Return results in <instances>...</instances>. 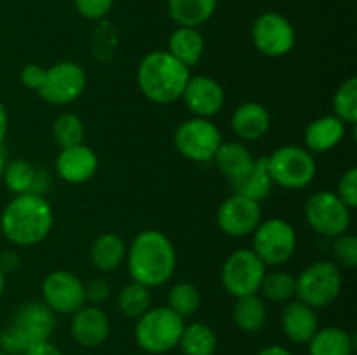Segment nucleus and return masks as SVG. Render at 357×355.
Masks as SVG:
<instances>
[{
	"label": "nucleus",
	"instance_id": "1a4fd4ad",
	"mask_svg": "<svg viewBox=\"0 0 357 355\" xmlns=\"http://www.w3.org/2000/svg\"><path fill=\"white\" fill-rule=\"evenodd\" d=\"M174 148L192 162H211L223 143L218 125L209 118L194 117L183 120L174 131Z\"/></svg>",
	"mask_w": 357,
	"mask_h": 355
},
{
	"label": "nucleus",
	"instance_id": "ddd939ff",
	"mask_svg": "<svg viewBox=\"0 0 357 355\" xmlns=\"http://www.w3.org/2000/svg\"><path fill=\"white\" fill-rule=\"evenodd\" d=\"M86 84V72L79 63L59 61L47 68L44 82L37 93L51 104H70L82 96Z\"/></svg>",
	"mask_w": 357,
	"mask_h": 355
},
{
	"label": "nucleus",
	"instance_id": "423d86ee",
	"mask_svg": "<svg viewBox=\"0 0 357 355\" xmlns=\"http://www.w3.org/2000/svg\"><path fill=\"white\" fill-rule=\"evenodd\" d=\"M272 183L288 190H302L314 181L317 164L312 153L298 145H284L267 157Z\"/></svg>",
	"mask_w": 357,
	"mask_h": 355
},
{
	"label": "nucleus",
	"instance_id": "49530a36",
	"mask_svg": "<svg viewBox=\"0 0 357 355\" xmlns=\"http://www.w3.org/2000/svg\"><path fill=\"white\" fill-rule=\"evenodd\" d=\"M3 289H6V274H3V270L0 268V296L3 294Z\"/></svg>",
	"mask_w": 357,
	"mask_h": 355
},
{
	"label": "nucleus",
	"instance_id": "f257e3e1",
	"mask_svg": "<svg viewBox=\"0 0 357 355\" xmlns=\"http://www.w3.org/2000/svg\"><path fill=\"white\" fill-rule=\"evenodd\" d=\"M126 258L132 281L150 289L166 284L176 270V249L160 230L139 232L132 239Z\"/></svg>",
	"mask_w": 357,
	"mask_h": 355
},
{
	"label": "nucleus",
	"instance_id": "cd10ccee",
	"mask_svg": "<svg viewBox=\"0 0 357 355\" xmlns=\"http://www.w3.org/2000/svg\"><path fill=\"white\" fill-rule=\"evenodd\" d=\"M3 183L9 188L13 194L23 195V194H38L42 195L40 190V173L31 166L28 160L17 159L7 162L6 171L2 176Z\"/></svg>",
	"mask_w": 357,
	"mask_h": 355
},
{
	"label": "nucleus",
	"instance_id": "5701e85b",
	"mask_svg": "<svg viewBox=\"0 0 357 355\" xmlns=\"http://www.w3.org/2000/svg\"><path fill=\"white\" fill-rule=\"evenodd\" d=\"M213 160H215L220 173L225 178H229L230 183H232V181H237L239 178H243L244 174L251 169V166H253L255 162L250 150H248L243 143L237 141L222 143L220 148L216 150Z\"/></svg>",
	"mask_w": 357,
	"mask_h": 355
},
{
	"label": "nucleus",
	"instance_id": "20e7f679",
	"mask_svg": "<svg viewBox=\"0 0 357 355\" xmlns=\"http://www.w3.org/2000/svg\"><path fill=\"white\" fill-rule=\"evenodd\" d=\"M54 326V312L44 303H26L0 333V350L6 355H23L30 345L49 340Z\"/></svg>",
	"mask_w": 357,
	"mask_h": 355
},
{
	"label": "nucleus",
	"instance_id": "dca6fc26",
	"mask_svg": "<svg viewBox=\"0 0 357 355\" xmlns=\"http://www.w3.org/2000/svg\"><path fill=\"white\" fill-rule=\"evenodd\" d=\"M181 100L195 117L211 118L225 104V90L213 77L195 75L188 79Z\"/></svg>",
	"mask_w": 357,
	"mask_h": 355
},
{
	"label": "nucleus",
	"instance_id": "f704fd0d",
	"mask_svg": "<svg viewBox=\"0 0 357 355\" xmlns=\"http://www.w3.org/2000/svg\"><path fill=\"white\" fill-rule=\"evenodd\" d=\"M335 117L345 124L354 125L357 122V79L351 77L338 86L333 96Z\"/></svg>",
	"mask_w": 357,
	"mask_h": 355
},
{
	"label": "nucleus",
	"instance_id": "e433bc0d",
	"mask_svg": "<svg viewBox=\"0 0 357 355\" xmlns=\"http://www.w3.org/2000/svg\"><path fill=\"white\" fill-rule=\"evenodd\" d=\"M335 194L340 197V200L347 205L349 209L357 207V169L351 167L344 176L338 180V187Z\"/></svg>",
	"mask_w": 357,
	"mask_h": 355
},
{
	"label": "nucleus",
	"instance_id": "37998d69",
	"mask_svg": "<svg viewBox=\"0 0 357 355\" xmlns=\"http://www.w3.org/2000/svg\"><path fill=\"white\" fill-rule=\"evenodd\" d=\"M16 267H17V256L14 253H6L0 256V268L3 270V274H6V270L13 271Z\"/></svg>",
	"mask_w": 357,
	"mask_h": 355
},
{
	"label": "nucleus",
	"instance_id": "b1692460",
	"mask_svg": "<svg viewBox=\"0 0 357 355\" xmlns=\"http://www.w3.org/2000/svg\"><path fill=\"white\" fill-rule=\"evenodd\" d=\"M218 0H167V13L178 26L199 28L209 21Z\"/></svg>",
	"mask_w": 357,
	"mask_h": 355
},
{
	"label": "nucleus",
	"instance_id": "bb28decb",
	"mask_svg": "<svg viewBox=\"0 0 357 355\" xmlns=\"http://www.w3.org/2000/svg\"><path fill=\"white\" fill-rule=\"evenodd\" d=\"M128 247L117 233H101L89 251L91 263L100 271H112L124 261Z\"/></svg>",
	"mask_w": 357,
	"mask_h": 355
},
{
	"label": "nucleus",
	"instance_id": "4be33fe9",
	"mask_svg": "<svg viewBox=\"0 0 357 355\" xmlns=\"http://www.w3.org/2000/svg\"><path fill=\"white\" fill-rule=\"evenodd\" d=\"M204 37L199 28L178 26L167 40V52L188 70L197 65L204 56Z\"/></svg>",
	"mask_w": 357,
	"mask_h": 355
},
{
	"label": "nucleus",
	"instance_id": "0eeeda50",
	"mask_svg": "<svg viewBox=\"0 0 357 355\" xmlns=\"http://www.w3.org/2000/svg\"><path fill=\"white\" fill-rule=\"evenodd\" d=\"M342 284L344 278L337 265L330 261H316L296 277L295 296L310 308H324L340 296Z\"/></svg>",
	"mask_w": 357,
	"mask_h": 355
},
{
	"label": "nucleus",
	"instance_id": "f3484780",
	"mask_svg": "<svg viewBox=\"0 0 357 355\" xmlns=\"http://www.w3.org/2000/svg\"><path fill=\"white\" fill-rule=\"evenodd\" d=\"M70 333L75 343L84 348H98L107 341L110 334V322L107 313L94 305H84L72 313Z\"/></svg>",
	"mask_w": 357,
	"mask_h": 355
},
{
	"label": "nucleus",
	"instance_id": "aec40b11",
	"mask_svg": "<svg viewBox=\"0 0 357 355\" xmlns=\"http://www.w3.org/2000/svg\"><path fill=\"white\" fill-rule=\"evenodd\" d=\"M230 125L243 141H257L264 138L271 129V113L261 103L248 101L236 108Z\"/></svg>",
	"mask_w": 357,
	"mask_h": 355
},
{
	"label": "nucleus",
	"instance_id": "a878e982",
	"mask_svg": "<svg viewBox=\"0 0 357 355\" xmlns=\"http://www.w3.org/2000/svg\"><path fill=\"white\" fill-rule=\"evenodd\" d=\"M307 345L309 355H354V338L337 326L317 329Z\"/></svg>",
	"mask_w": 357,
	"mask_h": 355
},
{
	"label": "nucleus",
	"instance_id": "a19ab883",
	"mask_svg": "<svg viewBox=\"0 0 357 355\" xmlns=\"http://www.w3.org/2000/svg\"><path fill=\"white\" fill-rule=\"evenodd\" d=\"M23 355H63L56 345H52L51 341H38V343L30 345V347L24 350Z\"/></svg>",
	"mask_w": 357,
	"mask_h": 355
},
{
	"label": "nucleus",
	"instance_id": "f03ea898",
	"mask_svg": "<svg viewBox=\"0 0 357 355\" xmlns=\"http://www.w3.org/2000/svg\"><path fill=\"white\" fill-rule=\"evenodd\" d=\"M52 225L54 212L51 204L38 194L16 195L0 218L3 237L14 246L23 247L40 244L51 233Z\"/></svg>",
	"mask_w": 357,
	"mask_h": 355
},
{
	"label": "nucleus",
	"instance_id": "412c9836",
	"mask_svg": "<svg viewBox=\"0 0 357 355\" xmlns=\"http://www.w3.org/2000/svg\"><path fill=\"white\" fill-rule=\"evenodd\" d=\"M347 124L335 115H323L310 122L305 129V148L312 155L333 150L344 139Z\"/></svg>",
	"mask_w": 357,
	"mask_h": 355
},
{
	"label": "nucleus",
	"instance_id": "c85d7f7f",
	"mask_svg": "<svg viewBox=\"0 0 357 355\" xmlns=\"http://www.w3.org/2000/svg\"><path fill=\"white\" fill-rule=\"evenodd\" d=\"M232 317L236 326L244 333H257L267 322V308L264 299L258 294L236 298L232 308Z\"/></svg>",
	"mask_w": 357,
	"mask_h": 355
},
{
	"label": "nucleus",
	"instance_id": "2f4dec72",
	"mask_svg": "<svg viewBox=\"0 0 357 355\" xmlns=\"http://www.w3.org/2000/svg\"><path fill=\"white\" fill-rule=\"evenodd\" d=\"M52 138L59 148L82 145L86 138V127L75 113H61L52 124Z\"/></svg>",
	"mask_w": 357,
	"mask_h": 355
},
{
	"label": "nucleus",
	"instance_id": "f8f14e48",
	"mask_svg": "<svg viewBox=\"0 0 357 355\" xmlns=\"http://www.w3.org/2000/svg\"><path fill=\"white\" fill-rule=\"evenodd\" d=\"M251 38L260 54L267 58H282L295 47L296 33L288 17L268 10L253 21Z\"/></svg>",
	"mask_w": 357,
	"mask_h": 355
},
{
	"label": "nucleus",
	"instance_id": "393cba45",
	"mask_svg": "<svg viewBox=\"0 0 357 355\" xmlns=\"http://www.w3.org/2000/svg\"><path fill=\"white\" fill-rule=\"evenodd\" d=\"M272 178L268 173L267 157H260L253 162L251 169L239 178L237 181H232L234 194L243 195V197L251 198L255 202H261L271 195L272 190Z\"/></svg>",
	"mask_w": 357,
	"mask_h": 355
},
{
	"label": "nucleus",
	"instance_id": "79ce46f5",
	"mask_svg": "<svg viewBox=\"0 0 357 355\" xmlns=\"http://www.w3.org/2000/svg\"><path fill=\"white\" fill-rule=\"evenodd\" d=\"M7 131H9V115H7L6 106L0 101V146L3 145V139H6Z\"/></svg>",
	"mask_w": 357,
	"mask_h": 355
},
{
	"label": "nucleus",
	"instance_id": "4c0bfd02",
	"mask_svg": "<svg viewBox=\"0 0 357 355\" xmlns=\"http://www.w3.org/2000/svg\"><path fill=\"white\" fill-rule=\"evenodd\" d=\"M77 13L91 21L103 19L114 7V0H73Z\"/></svg>",
	"mask_w": 357,
	"mask_h": 355
},
{
	"label": "nucleus",
	"instance_id": "58836bf2",
	"mask_svg": "<svg viewBox=\"0 0 357 355\" xmlns=\"http://www.w3.org/2000/svg\"><path fill=\"white\" fill-rule=\"evenodd\" d=\"M45 72H47V68H44L42 65L30 63V65L24 66L23 72H21V82H23V86L28 87V89L38 90L45 79Z\"/></svg>",
	"mask_w": 357,
	"mask_h": 355
},
{
	"label": "nucleus",
	"instance_id": "7ed1b4c3",
	"mask_svg": "<svg viewBox=\"0 0 357 355\" xmlns=\"http://www.w3.org/2000/svg\"><path fill=\"white\" fill-rule=\"evenodd\" d=\"M190 70L167 51H152L139 61L136 79L146 100L157 104H171L181 100Z\"/></svg>",
	"mask_w": 357,
	"mask_h": 355
},
{
	"label": "nucleus",
	"instance_id": "9d476101",
	"mask_svg": "<svg viewBox=\"0 0 357 355\" xmlns=\"http://www.w3.org/2000/svg\"><path fill=\"white\" fill-rule=\"evenodd\" d=\"M351 211L352 209H349L335 191L321 190L310 195L307 200L305 219L316 233L337 239L347 233L352 219Z\"/></svg>",
	"mask_w": 357,
	"mask_h": 355
},
{
	"label": "nucleus",
	"instance_id": "6ab92c4d",
	"mask_svg": "<svg viewBox=\"0 0 357 355\" xmlns=\"http://www.w3.org/2000/svg\"><path fill=\"white\" fill-rule=\"evenodd\" d=\"M281 326L288 340H291L293 343L305 345L319 329V320L316 310L295 299L282 308Z\"/></svg>",
	"mask_w": 357,
	"mask_h": 355
},
{
	"label": "nucleus",
	"instance_id": "a18cd8bd",
	"mask_svg": "<svg viewBox=\"0 0 357 355\" xmlns=\"http://www.w3.org/2000/svg\"><path fill=\"white\" fill-rule=\"evenodd\" d=\"M6 166H7V157H6V152L2 150V146H0V180H2Z\"/></svg>",
	"mask_w": 357,
	"mask_h": 355
},
{
	"label": "nucleus",
	"instance_id": "c03bdc74",
	"mask_svg": "<svg viewBox=\"0 0 357 355\" xmlns=\"http://www.w3.org/2000/svg\"><path fill=\"white\" fill-rule=\"evenodd\" d=\"M258 355H293V354L288 350V348L281 347V345H271V347H265Z\"/></svg>",
	"mask_w": 357,
	"mask_h": 355
},
{
	"label": "nucleus",
	"instance_id": "2eb2a0df",
	"mask_svg": "<svg viewBox=\"0 0 357 355\" xmlns=\"http://www.w3.org/2000/svg\"><path fill=\"white\" fill-rule=\"evenodd\" d=\"M216 221H218L220 230L234 239L251 235L261 223L260 202L232 194L218 207Z\"/></svg>",
	"mask_w": 357,
	"mask_h": 355
},
{
	"label": "nucleus",
	"instance_id": "72a5a7b5",
	"mask_svg": "<svg viewBox=\"0 0 357 355\" xmlns=\"http://www.w3.org/2000/svg\"><path fill=\"white\" fill-rule=\"evenodd\" d=\"M167 306L180 317H190L201 306V292L190 282H178L167 292Z\"/></svg>",
	"mask_w": 357,
	"mask_h": 355
},
{
	"label": "nucleus",
	"instance_id": "ea45409f",
	"mask_svg": "<svg viewBox=\"0 0 357 355\" xmlns=\"http://www.w3.org/2000/svg\"><path fill=\"white\" fill-rule=\"evenodd\" d=\"M84 292H86V301L98 305V303L105 301L110 294V285L103 278H94L89 284H84Z\"/></svg>",
	"mask_w": 357,
	"mask_h": 355
},
{
	"label": "nucleus",
	"instance_id": "c9c22d12",
	"mask_svg": "<svg viewBox=\"0 0 357 355\" xmlns=\"http://www.w3.org/2000/svg\"><path fill=\"white\" fill-rule=\"evenodd\" d=\"M333 251L335 258H337L344 267H357V239L352 233H344V235L337 237V239H335Z\"/></svg>",
	"mask_w": 357,
	"mask_h": 355
},
{
	"label": "nucleus",
	"instance_id": "39448f33",
	"mask_svg": "<svg viewBox=\"0 0 357 355\" xmlns=\"http://www.w3.org/2000/svg\"><path fill=\"white\" fill-rule=\"evenodd\" d=\"M135 340L143 352L152 355L167 354L180 343L185 320L169 306H155L136 319Z\"/></svg>",
	"mask_w": 357,
	"mask_h": 355
},
{
	"label": "nucleus",
	"instance_id": "de8ad7c7",
	"mask_svg": "<svg viewBox=\"0 0 357 355\" xmlns=\"http://www.w3.org/2000/svg\"><path fill=\"white\" fill-rule=\"evenodd\" d=\"M0 355H6V354H3V352H2V350H0Z\"/></svg>",
	"mask_w": 357,
	"mask_h": 355
},
{
	"label": "nucleus",
	"instance_id": "473e14b6",
	"mask_svg": "<svg viewBox=\"0 0 357 355\" xmlns=\"http://www.w3.org/2000/svg\"><path fill=\"white\" fill-rule=\"evenodd\" d=\"M260 291L271 301H289L296 294V277L281 270L267 271L261 281Z\"/></svg>",
	"mask_w": 357,
	"mask_h": 355
},
{
	"label": "nucleus",
	"instance_id": "9b49d317",
	"mask_svg": "<svg viewBox=\"0 0 357 355\" xmlns=\"http://www.w3.org/2000/svg\"><path fill=\"white\" fill-rule=\"evenodd\" d=\"M265 274L267 267L253 249H239L230 254L223 263L222 284L234 298L258 294Z\"/></svg>",
	"mask_w": 357,
	"mask_h": 355
},
{
	"label": "nucleus",
	"instance_id": "4468645a",
	"mask_svg": "<svg viewBox=\"0 0 357 355\" xmlns=\"http://www.w3.org/2000/svg\"><path fill=\"white\" fill-rule=\"evenodd\" d=\"M44 305L54 313H75L86 305L84 284L75 274L66 270H54L45 275L42 282Z\"/></svg>",
	"mask_w": 357,
	"mask_h": 355
},
{
	"label": "nucleus",
	"instance_id": "a211bd4d",
	"mask_svg": "<svg viewBox=\"0 0 357 355\" xmlns=\"http://www.w3.org/2000/svg\"><path fill=\"white\" fill-rule=\"evenodd\" d=\"M98 171V155L87 145L63 148L56 157V173L63 181L82 184L89 181Z\"/></svg>",
	"mask_w": 357,
	"mask_h": 355
},
{
	"label": "nucleus",
	"instance_id": "7c9ffc66",
	"mask_svg": "<svg viewBox=\"0 0 357 355\" xmlns=\"http://www.w3.org/2000/svg\"><path fill=\"white\" fill-rule=\"evenodd\" d=\"M117 306L122 315L128 319H139L146 310L152 308V292L150 287L131 281L121 289L117 298Z\"/></svg>",
	"mask_w": 357,
	"mask_h": 355
},
{
	"label": "nucleus",
	"instance_id": "6e6552de",
	"mask_svg": "<svg viewBox=\"0 0 357 355\" xmlns=\"http://www.w3.org/2000/svg\"><path fill=\"white\" fill-rule=\"evenodd\" d=\"M251 235L255 254L264 261L265 267H281L295 254L296 232L286 219H265Z\"/></svg>",
	"mask_w": 357,
	"mask_h": 355
},
{
	"label": "nucleus",
	"instance_id": "c756f323",
	"mask_svg": "<svg viewBox=\"0 0 357 355\" xmlns=\"http://www.w3.org/2000/svg\"><path fill=\"white\" fill-rule=\"evenodd\" d=\"M178 347L185 355H215L218 338L208 324L194 322L183 327Z\"/></svg>",
	"mask_w": 357,
	"mask_h": 355
}]
</instances>
